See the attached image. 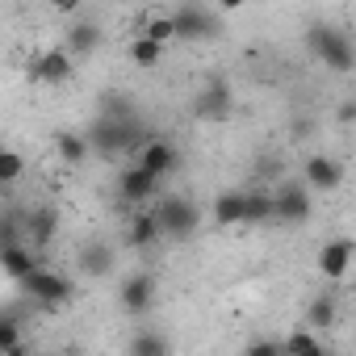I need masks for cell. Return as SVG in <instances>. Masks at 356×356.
I'll use <instances>...</instances> for the list:
<instances>
[{"label": "cell", "instance_id": "cell-1", "mask_svg": "<svg viewBox=\"0 0 356 356\" xmlns=\"http://www.w3.org/2000/svg\"><path fill=\"white\" fill-rule=\"evenodd\" d=\"M151 143V134L138 126V118L130 113V109H122V105H109L101 118H97V126H92V147L101 151V155H138L143 147Z\"/></svg>", "mask_w": 356, "mask_h": 356}, {"label": "cell", "instance_id": "cell-2", "mask_svg": "<svg viewBox=\"0 0 356 356\" xmlns=\"http://www.w3.org/2000/svg\"><path fill=\"white\" fill-rule=\"evenodd\" d=\"M306 47H310L331 72H339V76H348V72L356 67V47H352V38H348L343 30H335V26L314 22V26L306 30Z\"/></svg>", "mask_w": 356, "mask_h": 356}, {"label": "cell", "instance_id": "cell-3", "mask_svg": "<svg viewBox=\"0 0 356 356\" xmlns=\"http://www.w3.org/2000/svg\"><path fill=\"white\" fill-rule=\"evenodd\" d=\"M151 210H155V218H159V231H163V239H176V243L193 239V231H197V222H202L197 206H193L189 197H181V193H168V197H159Z\"/></svg>", "mask_w": 356, "mask_h": 356}, {"label": "cell", "instance_id": "cell-4", "mask_svg": "<svg viewBox=\"0 0 356 356\" xmlns=\"http://www.w3.org/2000/svg\"><path fill=\"white\" fill-rule=\"evenodd\" d=\"M172 26H176V38H218L222 34V13L210 9V5H181L172 9Z\"/></svg>", "mask_w": 356, "mask_h": 356}, {"label": "cell", "instance_id": "cell-5", "mask_svg": "<svg viewBox=\"0 0 356 356\" xmlns=\"http://www.w3.org/2000/svg\"><path fill=\"white\" fill-rule=\"evenodd\" d=\"M22 285H26V293H30L38 306H47V310H55V306L72 302V293H76L67 277H59L55 268H42V264H38V268H34V273H30Z\"/></svg>", "mask_w": 356, "mask_h": 356}, {"label": "cell", "instance_id": "cell-6", "mask_svg": "<svg viewBox=\"0 0 356 356\" xmlns=\"http://www.w3.org/2000/svg\"><path fill=\"white\" fill-rule=\"evenodd\" d=\"M277 222H306L310 214H314V202H310V189H306V181H285L277 193Z\"/></svg>", "mask_w": 356, "mask_h": 356}, {"label": "cell", "instance_id": "cell-7", "mask_svg": "<svg viewBox=\"0 0 356 356\" xmlns=\"http://www.w3.org/2000/svg\"><path fill=\"white\" fill-rule=\"evenodd\" d=\"M159 189H163V181H159V176H151V172H143L138 163H130V168L118 172V193L130 206H147L151 197H159Z\"/></svg>", "mask_w": 356, "mask_h": 356}, {"label": "cell", "instance_id": "cell-8", "mask_svg": "<svg viewBox=\"0 0 356 356\" xmlns=\"http://www.w3.org/2000/svg\"><path fill=\"white\" fill-rule=\"evenodd\" d=\"M302 181L310 193H335L343 185V163L331 159V155H310L302 163Z\"/></svg>", "mask_w": 356, "mask_h": 356}, {"label": "cell", "instance_id": "cell-9", "mask_svg": "<svg viewBox=\"0 0 356 356\" xmlns=\"http://www.w3.org/2000/svg\"><path fill=\"white\" fill-rule=\"evenodd\" d=\"M193 109H197L202 122H222V118L235 109V92H231V84H227V80H210V84L197 92Z\"/></svg>", "mask_w": 356, "mask_h": 356}, {"label": "cell", "instance_id": "cell-10", "mask_svg": "<svg viewBox=\"0 0 356 356\" xmlns=\"http://www.w3.org/2000/svg\"><path fill=\"white\" fill-rule=\"evenodd\" d=\"M118 302H122L126 314H147V310L155 306V277H151V273H130V277L122 281Z\"/></svg>", "mask_w": 356, "mask_h": 356}, {"label": "cell", "instance_id": "cell-11", "mask_svg": "<svg viewBox=\"0 0 356 356\" xmlns=\"http://www.w3.org/2000/svg\"><path fill=\"white\" fill-rule=\"evenodd\" d=\"M134 163H138L143 172H151V176H159V181H163V176L176 172V163H181V151H176L168 138H151V143L134 155Z\"/></svg>", "mask_w": 356, "mask_h": 356}, {"label": "cell", "instance_id": "cell-12", "mask_svg": "<svg viewBox=\"0 0 356 356\" xmlns=\"http://www.w3.org/2000/svg\"><path fill=\"white\" fill-rule=\"evenodd\" d=\"M34 80H42V84H67L72 80V55H67V47H55V51L38 55L34 59Z\"/></svg>", "mask_w": 356, "mask_h": 356}, {"label": "cell", "instance_id": "cell-13", "mask_svg": "<svg viewBox=\"0 0 356 356\" xmlns=\"http://www.w3.org/2000/svg\"><path fill=\"white\" fill-rule=\"evenodd\" d=\"M352 243L348 239H331V243H323V252H318V273L327 277V281H339V277H348V268H352Z\"/></svg>", "mask_w": 356, "mask_h": 356}, {"label": "cell", "instance_id": "cell-14", "mask_svg": "<svg viewBox=\"0 0 356 356\" xmlns=\"http://www.w3.org/2000/svg\"><path fill=\"white\" fill-rule=\"evenodd\" d=\"M76 268H80L84 277H109V273H113V248L101 243V239H88V243L80 248V256H76Z\"/></svg>", "mask_w": 356, "mask_h": 356}, {"label": "cell", "instance_id": "cell-15", "mask_svg": "<svg viewBox=\"0 0 356 356\" xmlns=\"http://www.w3.org/2000/svg\"><path fill=\"white\" fill-rule=\"evenodd\" d=\"M214 222L218 227H243L248 222V193H235V189L218 193L214 197Z\"/></svg>", "mask_w": 356, "mask_h": 356}, {"label": "cell", "instance_id": "cell-16", "mask_svg": "<svg viewBox=\"0 0 356 356\" xmlns=\"http://www.w3.org/2000/svg\"><path fill=\"white\" fill-rule=\"evenodd\" d=\"M163 231H159V218H155V210H143V214H134L130 218V227H126V243L134 248V252H147L155 239H159Z\"/></svg>", "mask_w": 356, "mask_h": 356}, {"label": "cell", "instance_id": "cell-17", "mask_svg": "<svg viewBox=\"0 0 356 356\" xmlns=\"http://www.w3.org/2000/svg\"><path fill=\"white\" fill-rule=\"evenodd\" d=\"M30 239H34V248H51L55 243V235H59V214L51 210V206H38L34 214H30Z\"/></svg>", "mask_w": 356, "mask_h": 356}, {"label": "cell", "instance_id": "cell-18", "mask_svg": "<svg viewBox=\"0 0 356 356\" xmlns=\"http://www.w3.org/2000/svg\"><path fill=\"white\" fill-rule=\"evenodd\" d=\"M97 47H101V26L97 22L67 26V55H92Z\"/></svg>", "mask_w": 356, "mask_h": 356}, {"label": "cell", "instance_id": "cell-19", "mask_svg": "<svg viewBox=\"0 0 356 356\" xmlns=\"http://www.w3.org/2000/svg\"><path fill=\"white\" fill-rule=\"evenodd\" d=\"M0 268H5L9 281H26L38 264H34V256H30L22 243H13V248H5V256H0Z\"/></svg>", "mask_w": 356, "mask_h": 356}, {"label": "cell", "instance_id": "cell-20", "mask_svg": "<svg viewBox=\"0 0 356 356\" xmlns=\"http://www.w3.org/2000/svg\"><path fill=\"white\" fill-rule=\"evenodd\" d=\"M248 222L260 227V222H277V197L268 189H252L248 193Z\"/></svg>", "mask_w": 356, "mask_h": 356}, {"label": "cell", "instance_id": "cell-21", "mask_svg": "<svg viewBox=\"0 0 356 356\" xmlns=\"http://www.w3.org/2000/svg\"><path fill=\"white\" fill-rule=\"evenodd\" d=\"M306 327H310V331H331V327H335V298L318 293V298L306 306Z\"/></svg>", "mask_w": 356, "mask_h": 356}, {"label": "cell", "instance_id": "cell-22", "mask_svg": "<svg viewBox=\"0 0 356 356\" xmlns=\"http://www.w3.org/2000/svg\"><path fill=\"white\" fill-rule=\"evenodd\" d=\"M55 147H59V155L67 159V168H80V163L88 159V138L76 134V130H63V134L55 138Z\"/></svg>", "mask_w": 356, "mask_h": 356}, {"label": "cell", "instance_id": "cell-23", "mask_svg": "<svg viewBox=\"0 0 356 356\" xmlns=\"http://www.w3.org/2000/svg\"><path fill=\"white\" fill-rule=\"evenodd\" d=\"M281 348H285V356H331V352H323L318 335H310V331H289Z\"/></svg>", "mask_w": 356, "mask_h": 356}, {"label": "cell", "instance_id": "cell-24", "mask_svg": "<svg viewBox=\"0 0 356 356\" xmlns=\"http://www.w3.org/2000/svg\"><path fill=\"white\" fill-rule=\"evenodd\" d=\"M130 59H134L138 67H155V63L163 59V47L151 42V38H143V34H134V42H130Z\"/></svg>", "mask_w": 356, "mask_h": 356}, {"label": "cell", "instance_id": "cell-25", "mask_svg": "<svg viewBox=\"0 0 356 356\" xmlns=\"http://www.w3.org/2000/svg\"><path fill=\"white\" fill-rule=\"evenodd\" d=\"M130 356H168V339L155 331H138L130 339Z\"/></svg>", "mask_w": 356, "mask_h": 356}, {"label": "cell", "instance_id": "cell-26", "mask_svg": "<svg viewBox=\"0 0 356 356\" xmlns=\"http://www.w3.org/2000/svg\"><path fill=\"white\" fill-rule=\"evenodd\" d=\"M143 38H151V42H159V47H168V42L176 38V26H172V13H159V17H151V22L143 26Z\"/></svg>", "mask_w": 356, "mask_h": 356}, {"label": "cell", "instance_id": "cell-27", "mask_svg": "<svg viewBox=\"0 0 356 356\" xmlns=\"http://www.w3.org/2000/svg\"><path fill=\"white\" fill-rule=\"evenodd\" d=\"M22 172H26V159H22V151L5 147V151H0V181H5V185H13Z\"/></svg>", "mask_w": 356, "mask_h": 356}, {"label": "cell", "instance_id": "cell-28", "mask_svg": "<svg viewBox=\"0 0 356 356\" xmlns=\"http://www.w3.org/2000/svg\"><path fill=\"white\" fill-rule=\"evenodd\" d=\"M13 348H22V327L13 314H5V323H0V352H13Z\"/></svg>", "mask_w": 356, "mask_h": 356}, {"label": "cell", "instance_id": "cell-29", "mask_svg": "<svg viewBox=\"0 0 356 356\" xmlns=\"http://www.w3.org/2000/svg\"><path fill=\"white\" fill-rule=\"evenodd\" d=\"M243 356H285V348L281 343H273V339H256V343H248V352Z\"/></svg>", "mask_w": 356, "mask_h": 356}, {"label": "cell", "instance_id": "cell-30", "mask_svg": "<svg viewBox=\"0 0 356 356\" xmlns=\"http://www.w3.org/2000/svg\"><path fill=\"white\" fill-rule=\"evenodd\" d=\"M339 118H343V122H352V118H356V101H348V105L339 109Z\"/></svg>", "mask_w": 356, "mask_h": 356}, {"label": "cell", "instance_id": "cell-31", "mask_svg": "<svg viewBox=\"0 0 356 356\" xmlns=\"http://www.w3.org/2000/svg\"><path fill=\"white\" fill-rule=\"evenodd\" d=\"M5 356H38V352H34V348H26V343H22V348H13V352H5Z\"/></svg>", "mask_w": 356, "mask_h": 356}]
</instances>
